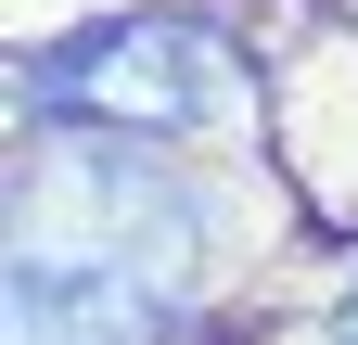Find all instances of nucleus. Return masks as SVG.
<instances>
[{
    "instance_id": "obj_1",
    "label": "nucleus",
    "mask_w": 358,
    "mask_h": 345,
    "mask_svg": "<svg viewBox=\"0 0 358 345\" xmlns=\"http://www.w3.org/2000/svg\"><path fill=\"white\" fill-rule=\"evenodd\" d=\"M217 90H231V52L192 13H115V26H77L26 64V115L115 128V141L192 128V115H217Z\"/></svg>"
},
{
    "instance_id": "obj_3",
    "label": "nucleus",
    "mask_w": 358,
    "mask_h": 345,
    "mask_svg": "<svg viewBox=\"0 0 358 345\" xmlns=\"http://www.w3.org/2000/svg\"><path fill=\"white\" fill-rule=\"evenodd\" d=\"M345 345H358V294H345Z\"/></svg>"
},
{
    "instance_id": "obj_2",
    "label": "nucleus",
    "mask_w": 358,
    "mask_h": 345,
    "mask_svg": "<svg viewBox=\"0 0 358 345\" xmlns=\"http://www.w3.org/2000/svg\"><path fill=\"white\" fill-rule=\"evenodd\" d=\"M166 307H179V269L154 256V218L13 230V345H154Z\"/></svg>"
}]
</instances>
